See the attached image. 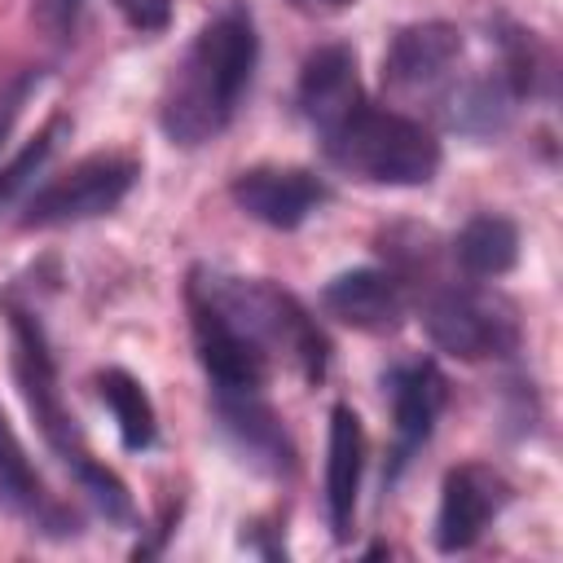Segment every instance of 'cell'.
Returning a JSON list of instances; mask_svg holds the SVG:
<instances>
[{"label": "cell", "instance_id": "17", "mask_svg": "<svg viewBox=\"0 0 563 563\" xmlns=\"http://www.w3.org/2000/svg\"><path fill=\"white\" fill-rule=\"evenodd\" d=\"M515 106H519V92L510 88V79L501 75V66L484 70V75H457L444 97L435 101L440 119L462 132V136H475V141H488L497 132H506V123L515 119Z\"/></svg>", "mask_w": 563, "mask_h": 563}, {"label": "cell", "instance_id": "4", "mask_svg": "<svg viewBox=\"0 0 563 563\" xmlns=\"http://www.w3.org/2000/svg\"><path fill=\"white\" fill-rule=\"evenodd\" d=\"M317 141L330 167L365 185H387V189L431 185L444 163V150L422 119L374 106L369 97L356 110H347L334 128H325Z\"/></svg>", "mask_w": 563, "mask_h": 563}, {"label": "cell", "instance_id": "3", "mask_svg": "<svg viewBox=\"0 0 563 563\" xmlns=\"http://www.w3.org/2000/svg\"><path fill=\"white\" fill-rule=\"evenodd\" d=\"M189 299H202L220 321H229L242 339H251L268 361H286L299 369L303 383H321L330 369V339L317 325V317L277 282L268 277H242L216 264H194L185 282Z\"/></svg>", "mask_w": 563, "mask_h": 563}, {"label": "cell", "instance_id": "19", "mask_svg": "<svg viewBox=\"0 0 563 563\" xmlns=\"http://www.w3.org/2000/svg\"><path fill=\"white\" fill-rule=\"evenodd\" d=\"M97 396L110 409V418H114L119 440H123L128 453L154 449V440H158V413H154V400H150V391H145V383L136 374H128L119 365H106L97 374Z\"/></svg>", "mask_w": 563, "mask_h": 563}, {"label": "cell", "instance_id": "20", "mask_svg": "<svg viewBox=\"0 0 563 563\" xmlns=\"http://www.w3.org/2000/svg\"><path fill=\"white\" fill-rule=\"evenodd\" d=\"M66 132H70V119H66V114H53V119H48V123H44V128H40V132H35V136H31V141L0 167V211H9L13 198L26 194V189L35 185V176L44 172V163L53 158V150L62 145Z\"/></svg>", "mask_w": 563, "mask_h": 563}, {"label": "cell", "instance_id": "6", "mask_svg": "<svg viewBox=\"0 0 563 563\" xmlns=\"http://www.w3.org/2000/svg\"><path fill=\"white\" fill-rule=\"evenodd\" d=\"M141 163L123 150H97L57 172L53 180L35 185V194L22 202V229H66L97 216H110L136 185Z\"/></svg>", "mask_w": 563, "mask_h": 563}, {"label": "cell", "instance_id": "15", "mask_svg": "<svg viewBox=\"0 0 563 563\" xmlns=\"http://www.w3.org/2000/svg\"><path fill=\"white\" fill-rule=\"evenodd\" d=\"M0 506L13 510L18 519H26L31 532H44V537L66 541V537L79 532V519L35 475V466H31V457H26L13 422L4 418V409H0Z\"/></svg>", "mask_w": 563, "mask_h": 563}, {"label": "cell", "instance_id": "7", "mask_svg": "<svg viewBox=\"0 0 563 563\" xmlns=\"http://www.w3.org/2000/svg\"><path fill=\"white\" fill-rule=\"evenodd\" d=\"M462 57H466V40L453 22H444V18L409 22L391 35V44L383 53V88L391 97L435 106L444 97V88L457 79Z\"/></svg>", "mask_w": 563, "mask_h": 563}, {"label": "cell", "instance_id": "10", "mask_svg": "<svg viewBox=\"0 0 563 563\" xmlns=\"http://www.w3.org/2000/svg\"><path fill=\"white\" fill-rule=\"evenodd\" d=\"M515 488L510 479L488 466V462H457L444 471V484H440V506H435V550L440 554H462L471 550L488 523L510 506Z\"/></svg>", "mask_w": 563, "mask_h": 563}, {"label": "cell", "instance_id": "11", "mask_svg": "<svg viewBox=\"0 0 563 563\" xmlns=\"http://www.w3.org/2000/svg\"><path fill=\"white\" fill-rule=\"evenodd\" d=\"M229 198L238 202V211H246L251 220L268 224V229H299L317 207H325L330 185L308 172V167H282V163H260V167H242L229 180Z\"/></svg>", "mask_w": 563, "mask_h": 563}, {"label": "cell", "instance_id": "13", "mask_svg": "<svg viewBox=\"0 0 563 563\" xmlns=\"http://www.w3.org/2000/svg\"><path fill=\"white\" fill-rule=\"evenodd\" d=\"M189 334H194V352L198 365L207 369L211 387H242V391H264V383L273 378V361L268 352H260L251 339H242L229 321H220L202 299H189Z\"/></svg>", "mask_w": 563, "mask_h": 563}, {"label": "cell", "instance_id": "1", "mask_svg": "<svg viewBox=\"0 0 563 563\" xmlns=\"http://www.w3.org/2000/svg\"><path fill=\"white\" fill-rule=\"evenodd\" d=\"M255 66H260L255 18L242 0H229L198 26V35L185 44L180 62L163 79L158 92L163 136L180 150H198L216 141L233 123L255 79Z\"/></svg>", "mask_w": 563, "mask_h": 563}, {"label": "cell", "instance_id": "2", "mask_svg": "<svg viewBox=\"0 0 563 563\" xmlns=\"http://www.w3.org/2000/svg\"><path fill=\"white\" fill-rule=\"evenodd\" d=\"M0 312L9 325V369L18 383V396L26 405V413L35 418L44 444L57 453V462L79 479V488L88 493V501L97 506V515H106V523H128L132 519V497L128 484L92 457L79 418L70 413L66 396H62V378H57V361L48 347V330L44 317L22 299V286H9L0 295Z\"/></svg>", "mask_w": 563, "mask_h": 563}, {"label": "cell", "instance_id": "16", "mask_svg": "<svg viewBox=\"0 0 563 563\" xmlns=\"http://www.w3.org/2000/svg\"><path fill=\"white\" fill-rule=\"evenodd\" d=\"M365 475V427L352 405L330 409V435H325V523L330 537L343 545L356 523V497Z\"/></svg>", "mask_w": 563, "mask_h": 563}, {"label": "cell", "instance_id": "22", "mask_svg": "<svg viewBox=\"0 0 563 563\" xmlns=\"http://www.w3.org/2000/svg\"><path fill=\"white\" fill-rule=\"evenodd\" d=\"M79 18H84V0H31V22L57 44L75 40Z\"/></svg>", "mask_w": 563, "mask_h": 563}, {"label": "cell", "instance_id": "8", "mask_svg": "<svg viewBox=\"0 0 563 563\" xmlns=\"http://www.w3.org/2000/svg\"><path fill=\"white\" fill-rule=\"evenodd\" d=\"M211 413L224 444L260 475L290 479L299 471V449L282 422V413L264 400V391L242 387H211Z\"/></svg>", "mask_w": 563, "mask_h": 563}, {"label": "cell", "instance_id": "24", "mask_svg": "<svg viewBox=\"0 0 563 563\" xmlns=\"http://www.w3.org/2000/svg\"><path fill=\"white\" fill-rule=\"evenodd\" d=\"M299 9H343V4H356V0H290Z\"/></svg>", "mask_w": 563, "mask_h": 563}, {"label": "cell", "instance_id": "23", "mask_svg": "<svg viewBox=\"0 0 563 563\" xmlns=\"http://www.w3.org/2000/svg\"><path fill=\"white\" fill-rule=\"evenodd\" d=\"M114 4L136 31H163L172 22V0H114Z\"/></svg>", "mask_w": 563, "mask_h": 563}, {"label": "cell", "instance_id": "21", "mask_svg": "<svg viewBox=\"0 0 563 563\" xmlns=\"http://www.w3.org/2000/svg\"><path fill=\"white\" fill-rule=\"evenodd\" d=\"M44 84V66H13L0 75V145L9 141L22 106L31 101V92Z\"/></svg>", "mask_w": 563, "mask_h": 563}, {"label": "cell", "instance_id": "9", "mask_svg": "<svg viewBox=\"0 0 563 563\" xmlns=\"http://www.w3.org/2000/svg\"><path fill=\"white\" fill-rule=\"evenodd\" d=\"M383 391L391 396V453H387V484L405 475V466L427 449L435 422L449 400V378L435 361H400L383 374Z\"/></svg>", "mask_w": 563, "mask_h": 563}, {"label": "cell", "instance_id": "12", "mask_svg": "<svg viewBox=\"0 0 563 563\" xmlns=\"http://www.w3.org/2000/svg\"><path fill=\"white\" fill-rule=\"evenodd\" d=\"M409 286L391 268H347L321 286V308L361 334H396L409 317Z\"/></svg>", "mask_w": 563, "mask_h": 563}, {"label": "cell", "instance_id": "18", "mask_svg": "<svg viewBox=\"0 0 563 563\" xmlns=\"http://www.w3.org/2000/svg\"><path fill=\"white\" fill-rule=\"evenodd\" d=\"M449 255L462 268V277H475V282L506 277L519 264V224L501 211H479L453 233Z\"/></svg>", "mask_w": 563, "mask_h": 563}, {"label": "cell", "instance_id": "14", "mask_svg": "<svg viewBox=\"0 0 563 563\" xmlns=\"http://www.w3.org/2000/svg\"><path fill=\"white\" fill-rule=\"evenodd\" d=\"M361 101L365 92L356 75V53L347 44H321L303 57V70L295 84V110L317 136L334 128L347 110H356Z\"/></svg>", "mask_w": 563, "mask_h": 563}, {"label": "cell", "instance_id": "5", "mask_svg": "<svg viewBox=\"0 0 563 563\" xmlns=\"http://www.w3.org/2000/svg\"><path fill=\"white\" fill-rule=\"evenodd\" d=\"M422 295V330L427 339L457 361H510L519 352V312L515 303L475 282V277H435Z\"/></svg>", "mask_w": 563, "mask_h": 563}]
</instances>
